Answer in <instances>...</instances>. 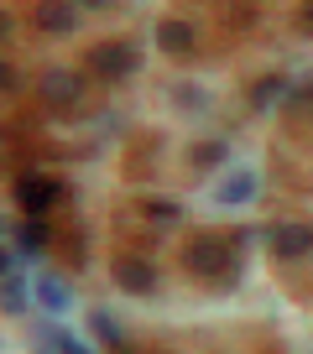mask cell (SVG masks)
I'll return each mask as SVG.
<instances>
[{"label":"cell","mask_w":313,"mask_h":354,"mask_svg":"<svg viewBox=\"0 0 313 354\" xmlns=\"http://www.w3.org/2000/svg\"><path fill=\"white\" fill-rule=\"evenodd\" d=\"M156 42H162V53L183 57V53H193V26L188 21H162L156 26Z\"/></svg>","instance_id":"7"},{"label":"cell","mask_w":313,"mask_h":354,"mask_svg":"<svg viewBox=\"0 0 313 354\" xmlns=\"http://www.w3.org/2000/svg\"><path fill=\"white\" fill-rule=\"evenodd\" d=\"M183 266H188L193 277H209V281H230L235 271V250L224 234H193L188 250H183Z\"/></svg>","instance_id":"1"},{"label":"cell","mask_w":313,"mask_h":354,"mask_svg":"<svg viewBox=\"0 0 313 354\" xmlns=\"http://www.w3.org/2000/svg\"><path fill=\"white\" fill-rule=\"evenodd\" d=\"M32 21L37 26H42V32H73V21H78V11H73V6H37V11H32Z\"/></svg>","instance_id":"8"},{"label":"cell","mask_w":313,"mask_h":354,"mask_svg":"<svg viewBox=\"0 0 313 354\" xmlns=\"http://www.w3.org/2000/svg\"><path fill=\"white\" fill-rule=\"evenodd\" d=\"M42 100L53 104V110H68V104L84 100V78H73V73H47V78H42Z\"/></svg>","instance_id":"6"},{"label":"cell","mask_w":313,"mask_h":354,"mask_svg":"<svg viewBox=\"0 0 313 354\" xmlns=\"http://www.w3.org/2000/svg\"><path fill=\"white\" fill-rule=\"evenodd\" d=\"M42 297H47V308H63V302H68V287H57V281H42Z\"/></svg>","instance_id":"16"},{"label":"cell","mask_w":313,"mask_h":354,"mask_svg":"<svg viewBox=\"0 0 313 354\" xmlns=\"http://www.w3.org/2000/svg\"><path fill=\"white\" fill-rule=\"evenodd\" d=\"M188 156H193V167H199V172H209V167L224 162V146H220V141H204V146H193Z\"/></svg>","instance_id":"9"},{"label":"cell","mask_w":313,"mask_h":354,"mask_svg":"<svg viewBox=\"0 0 313 354\" xmlns=\"http://www.w3.org/2000/svg\"><path fill=\"white\" fill-rule=\"evenodd\" d=\"M0 42H6V16H0Z\"/></svg>","instance_id":"19"},{"label":"cell","mask_w":313,"mask_h":354,"mask_svg":"<svg viewBox=\"0 0 313 354\" xmlns=\"http://www.w3.org/2000/svg\"><path fill=\"white\" fill-rule=\"evenodd\" d=\"M251 193H256V177L240 172V177H230V183L220 188V198H224V203H240V198H251Z\"/></svg>","instance_id":"10"},{"label":"cell","mask_w":313,"mask_h":354,"mask_svg":"<svg viewBox=\"0 0 313 354\" xmlns=\"http://www.w3.org/2000/svg\"><path fill=\"white\" fill-rule=\"evenodd\" d=\"M16 240H21V250H42V245H47V224L32 219L26 230H16Z\"/></svg>","instance_id":"12"},{"label":"cell","mask_w":313,"mask_h":354,"mask_svg":"<svg viewBox=\"0 0 313 354\" xmlns=\"http://www.w3.org/2000/svg\"><path fill=\"white\" fill-rule=\"evenodd\" d=\"M136 68H141V53H136L131 42H100V47H89V73L110 78V84L136 78Z\"/></svg>","instance_id":"2"},{"label":"cell","mask_w":313,"mask_h":354,"mask_svg":"<svg viewBox=\"0 0 313 354\" xmlns=\"http://www.w3.org/2000/svg\"><path fill=\"white\" fill-rule=\"evenodd\" d=\"M277 94H282V78H271V84H256V94H251V100H256V104H271Z\"/></svg>","instance_id":"15"},{"label":"cell","mask_w":313,"mask_h":354,"mask_svg":"<svg viewBox=\"0 0 313 354\" xmlns=\"http://www.w3.org/2000/svg\"><path fill=\"white\" fill-rule=\"evenodd\" d=\"M21 302H26V292H21V281H0V313H21Z\"/></svg>","instance_id":"11"},{"label":"cell","mask_w":313,"mask_h":354,"mask_svg":"<svg viewBox=\"0 0 313 354\" xmlns=\"http://www.w3.org/2000/svg\"><path fill=\"white\" fill-rule=\"evenodd\" d=\"M110 277H115V287H120V292H136V297L156 292V266L146 261V255H115Z\"/></svg>","instance_id":"3"},{"label":"cell","mask_w":313,"mask_h":354,"mask_svg":"<svg viewBox=\"0 0 313 354\" xmlns=\"http://www.w3.org/2000/svg\"><path fill=\"white\" fill-rule=\"evenodd\" d=\"M6 271H11V250H0V277H6Z\"/></svg>","instance_id":"17"},{"label":"cell","mask_w":313,"mask_h":354,"mask_svg":"<svg viewBox=\"0 0 313 354\" xmlns=\"http://www.w3.org/2000/svg\"><path fill=\"white\" fill-rule=\"evenodd\" d=\"M141 214H152V219H178V209H172L168 198H141Z\"/></svg>","instance_id":"13"},{"label":"cell","mask_w":313,"mask_h":354,"mask_svg":"<svg viewBox=\"0 0 313 354\" xmlns=\"http://www.w3.org/2000/svg\"><path fill=\"white\" fill-rule=\"evenodd\" d=\"M6 84H11V68H6V63H0V88H6Z\"/></svg>","instance_id":"18"},{"label":"cell","mask_w":313,"mask_h":354,"mask_svg":"<svg viewBox=\"0 0 313 354\" xmlns=\"http://www.w3.org/2000/svg\"><path fill=\"white\" fill-rule=\"evenodd\" d=\"M267 240H271V255H282V261H298V255L313 245V230H308V224H277Z\"/></svg>","instance_id":"5"},{"label":"cell","mask_w":313,"mask_h":354,"mask_svg":"<svg viewBox=\"0 0 313 354\" xmlns=\"http://www.w3.org/2000/svg\"><path fill=\"white\" fill-rule=\"evenodd\" d=\"M16 198H21V209L32 214V219H42L57 198H68V188H63V183H53V177H32V172H26L21 183H16Z\"/></svg>","instance_id":"4"},{"label":"cell","mask_w":313,"mask_h":354,"mask_svg":"<svg viewBox=\"0 0 313 354\" xmlns=\"http://www.w3.org/2000/svg\"><path fill=\"white\" fill-rule=\"evenodd\" d=\"M0 230H6V224H0Z\"/></svg>","instance_id":"20"},{"label":"cell","mask_w":313,"mask_h":354,"mask_svg":"<svg viewBox=\"0 0 313 354\" xmlns=\"http://www.w3.org/2000/svg\"><path fill=\"white\" fill-rule=\"evenodd\" d=\"M89 328H94V333H100V339H110V344H115V339H120V328H115V323H110V318H105V313H94V318H89Z\"/></svg>","instance_id":"14"}]
</instances>
